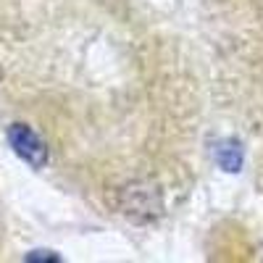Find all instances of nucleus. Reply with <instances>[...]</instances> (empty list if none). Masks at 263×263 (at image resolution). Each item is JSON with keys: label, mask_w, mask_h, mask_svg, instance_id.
Masks as SVG:
<instances>
[{"label": "nucleus", "mask_w": 263, "mask_h": 263, "mask_svg": "<svg viewBox=\"0 0 263 263\" xmlns=\"http://www.w3.org/2000/svg\"><path fill=\"white\" fill-rule=\"evenodd\" d=\"M119 205L129 218H137V221H150V218L161 216V211H163L161 192L147 182L126 184L119 192Z\"/></svg>", "instance_id": "obj_1"}, {"label": "nucleus", "mask_w": 263, "mask_h": 263, "mask_svg": "<svg viewBox=\"0 0 263 263\" xmlns=\"http://www.w3.org/2000/svg\"><path fill=\"white\" fill-rule=\"evenodd\" d=\"M8 145L13 147V153L27 161L32 168H42L48 163V145L42 142V137L34 129H29L27 124H13L8 126Z\"/></svg>", "instance_id": "obj_2"}, {"label": "nucleus", "mask_w": 263, "mask_h": 263, "mask_svg": "<svg viewBox=\"0 0 263 263\" xmlns=\"http://www.w3.org/2000/svg\"><path fill=\"white\" fill-rule=\"evenodd\" d=\"M213 158H216L218 168H224L227 174H237L239 168H242L245 153H242V145H239L237 140H221L213 147Z\"/></svg>", "instance_id": "obj_3"}, {"label": "nucleus", "mask_w": 263, "mask_h": 263, "mask_svg": "<svg viewBox=\"0 0 263 263\" xmlns=\"http://www.w3.org/2000/svg\"><path fill=\"white\" fill-rule=\"evenodd\" d=\"M27 260H61V255H55L50 250H34L27 255Z\"/></svg>", "instance_id": "obj_4"}]
</instances>
